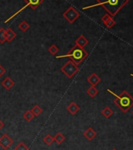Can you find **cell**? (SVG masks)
Segmentation results:
<instances>
[{"label":"cell","instance_id":"52a82bcc","mask_svg":"<svg viewBox=\"0 0 133 150\" xmlns=\"http://www.w3.org/2000/svg\"><path fill=\"white\" fill-rule=\"evenodd\" d=\"M87 81L89 82L91 86H96L98 83L101 82V79L99 78L98 75L96 73H92L87 79Z\"/></svg>","mask_w":133,"mask_h":150},{"label":"cell","instance_id":"6da1fadb","mask_svg":"<svg viewBox=\"0 0 133 150\" xmlns=\"http://www.w3.org/2000/svg\"><path fill=\"white\" fill-rule=\"evenodd\" d=\"M128 1L129 0H97V4L82 8V10H86L96 6H101L107 11L108 14L113 17L128 3Z\"/></svg>","mask_w":133,"mask_h":150},{"label":"cell","instance_id":"5bb4252c","mask_svg":"<svg viewBox=\"0 0 133 150\" xmlns=\"http://www.w3.org/2000/svg\"><path fill=\"white\" fill-rule=\"evenodd\" d=\"M86 93L89 97H91V98H95V97L98 94L99 91L96 88V86H91L88 90H87Z\"/></svg>","mask_w":133,"mask_h":150},{"label":"cell","instance_id":"cb8c5ba5","mask_svg":"<svg viewBox=\"0 0 133 150\" xmlns=\"http://www.w3.org/2000/svg\"><path fill=\"white\" fill-rule=\"evenodd\" d=\"M116 22H115V21L113 20V18L111 17V18H110L107 21H106L104 25H106V27L107 28H112L115 25Z\"/></svg>","mask_w":133,"mask_h":150},{"label":"cell","instance_id":"9a60e30c","mask_svg":"<svg viewBox=\"0 0 133 150\" xmlns=\"http://www.w3.org/2000/svg\"><path fill=\"white\" fill-rule=\"evenodd\" d=\"M101 113L104 117H106V119H109L113 114V111L112 110L109 106H106V107H105V108L102 110Z\"/></svg>","mask_w":133,"mask_h":150},{"label":"cell","instance_id":"8fae6325","mask_svg":"<svg viewBox=\"0 0 133 150\" xmlns=\"http://www.w3.org/2000/svg\"><path fill=\"white\" fill-rule=\"evenodd\" d=\"M75 44L78 45V47H81V48H84L87 44H89V40H87L86 38H85L83 35H81L75 40Z\"/></svg>","mask_w":133,"mask_h":150},{"label":"cell","instance_id":"5b68a950","mask_svg":"<svg viewBox=\"0 0 133 150\" xmlns=\"http://www.w3.org/2000/svg\"><path fill=\"white\" fill-rule=\"evenodd\" d=\"M63 17L66 19L70 24H73L75 21L80 17V13L73 6H70L64 13H63Z\"/></svg>","mask_w":133,"mask_h":150},{"label":"cell","instance_id":"44dd1931","mask_svg":"<svg viewBox=\"0 0 133 150\" xmlns=\"http://www.w3.org/2000/svg\"><path fill=\"white\" fill-rule=\"evenodd\" d=\"M6 41V29L4 28H0V43H4Z\"/></svg>","mask_w":133,"mask_h":150},{"label":"cell","instance_id":"4316f807","mask_svg":"<svg viewBox=\"0 0 133 150\" xmlns=\"http://www.w3.org/2000/svg\"><path fill=\"white\" fill-rule=\"evenodd\" d=\"M3 127H4V123H3V122L1 120H0V130H2L3 128Z\"/></svg>","mask_w":133,"mask_h":150},{"label":"cell","instance_id":"7c38bea8","mask_svg":"<svg viewBox=\"0 0 133 150\" xmlns=\"http://www.w3.org/2000/svg\"><path fill=\"white\" fill-rule=\"evenodd\" d=\"M16 37H17V34L13 32V30L11 28H8L7 29H6V39L7 42H12Z\"/></svg>","mask_w":133,"mask_h":150},{"label":"cell","instance_id":"7a4b0ae2","mask_svg":"<svg viewBox=\"0 0 133 150\" xmlns=\"http://www.w3.org/2000/svg\"><path fill=\"white\" fill-rule=\"evenodd\" d=\"M89 56L88 52L81 47H78V45H74L69 51L67 52V54L64 55H60L58 57H56L57 58H63V57H70L71 59L72 62H74L77 65H78L83 62L87 57Z\"/></svg>","mask_w":133,"mask_h":150},{"label":"cell","instance_id":"9c48e42d","mask_svg":"<svg viewBox=\"0 0 133 150\" xmlns=\"http://www.w3.org/2000/svg\"><path fill=\"white\" fill-rule=\"evenodd\" d=\"M24 1L32 10L37 9L43 3V0H24Z\"/></svg>","mask_w":133,"mask_h":150},{"label":"cell","instance_id":"4fadbf2b","mask_svg":"<svg viewBox=\"0 0 133 150\" xmlns=\"http://www.w3.org/2000/svg\"><path fill=\"white\" fill-rule=\"evenodd\" d=\"M14 84L15 83L13 82V80L10 79V77H6V78L2 82V86H4V88H5L6 90H7V91H9V90H10V89L12 88L13 86H14Z\"/></svg>","mask_w":133,"mask_h":150},{"label":"cell","instance_id":"ffe728a7","mask_svg":"<svg viewBox=\"0 0 133 150\" xmlns=\"http://www.w3.org/2000/svg\"><path fill=\"white\" fill-rule=\"evenodd\" d=\"M43 142H44L46 145H51L52 143L54 142V138H53L52 136L50 135V134H47V135L45 136V138H43Z\"/></svg>","mask_w":133,"mask_h":150},{"label":"cell","instance_id":"e0dca14e","mask_svg":"<svg viewBox=\"0 0 133 150\" xmlns=\"http://www.w3.org/2000/svg\"><path fill=\"white\" fill-rule=\"evenodd\" d=\"M18 28H19L23 32H27V30L30 28V25L26 21H22L19 24V25H18Z\"/></svg>","mask_w":133,"mask_h":150},{"label":"cell","instance_id":"2e32d148","mask_svg":"<svg viewBox=\"0 0 133 150\" xmlns=\"http://www.w3.org/2000/svg\"><path fill=\"white\" fill-rule=\"evenodd\" d=\"M53 138H54L55 142H57L58 145L62 144V143L64 142V140H65V137H64V135L62 134L61 132H58V133L55 135V137H53Z\"/></svg>","mask_w":133,"mask_h":150},{"label":"cell","instance_id":"d4e9b609","mask_svg":"<svg viewBox=\"0 0 133 150\" xmlns=\"http://www.w3.org/2000/svg\"><path fill=\"white\" fill-rule=\"evenodd\" d=\"M111 16L110 14H108V13H106V14H104L103 17H102V21L104 22V24H105V23L107 21L110 19V18H111Z\"/></svg>","mask_w":133,"mask_h":150},{"label":"cell","instance_id":"7402d4cb","mask_svg":"<svg viewBox=\"0 0 133 150\" xmlns=\"http://www.w3.org/2000/svg\"><path fill=\"white\" fill-rule=\"evenodd\" d=\"M14 150H29V148L24 142H20L14 148Z\"/></svg>","mask_w":133,"mask_h":150},{"label":"cell","instance_id":"8992f818","mask_svg":"<svg viewBox=\"0 0 133 150\" xmlns=\"http://www.w3.org/2000/svg\"><path fill=\"white\" fill-rule=\"evenodd\" d=\"M13 144V141L6 134H3V136L0 138V147L3 148L4 150H7L8 149H10Z\"/></svg>","mask_w":133,"mask_h":150},{"label":"cell","instance_id":"603a6c76","mask_svg":"<svg viewBox=\"0 0 133 150\" xmlns=\"http://www.w3.org/2000/svg\"><path fill=\"white\" fill-rule=\"evenodd\" d=\"M48 50H49V53L52 54V55H56V54H57V52L59 51V48H58L56 45L53 44L49 47Z\"/></svg>","mask_w":133,"mask_h":150},{"label":"cell","instance_id":"277c9868","mask_svg":"<svg viewBox=\"0 0 133 150\" xmlns=\"http://www.w3.org/2000/svg\"><path fill=\"white\" fill-rule=\"evenodd\" d=\"M60 70L65 76H66L68 79H71L75 74L78 72L79 68L78 65H77L74 62H72L71 60H69L62 67Z\"/></svg>","mask_w":133,"mask_h":150},{"label":"cell","instance_id":"ba28073f","mask_svg":"<svg viewBox=\"0 0 133 150\" xmlns=\"http://www.w3.org/2000/svg\"><path fill=\"white\" fill-rule=\"evenodd\" d=\"M83 135L88 141H92L96 138V132L92 127H89L83 133Z\"/></svg>","mask_w":133,"mask_h":150},{"label":"cell","instance_id":"d6986e66","mask_svg":"<svg viewBox=\"0 0 133 150\" xmlns=\"http://www.w3.org/2000/svg\"><path fill=\"white\" fill-rule=\"evenodd\" d=\"M31 111H32V112L33 113L34 116H38L42 112V108L39 105H35Z\"/></svg>","mask_w":133,"mask_h":150},{"label":"cell","instance_id":"484cf974","mask_svg":"<svg viewBox=\"0 0 133 150\" xmlns=\"http://www.w3.org/2000/svg\"><path fill=\"white\" fill-rule=\"evenodd\" d=\"M6 73V69L0 64V78Z\"/></svg>","mask_w":133,"mask_h":150},{"label":"cell","instance_id":"30bf717a","mask_svg":"<svg viewBox=\"0 0 133 150\" xmlns=\"http://www.w3.org/2000/svg\"><path fill=\"white\" fill-rule=\"evenodd\" d=\"M66 110L71 115H75L80 110V107L75 102H71L69 105L66 107Z\"/></svg>","mask_w":133,"mask_h":150},{"label":"cell","instance_id":"f1b7e54d","mask_svg":"<svg viewBox=\"0 0 133 150\" xmlns=\"http://www.w3.org/2000/svg\"><path fill=\"white\" fill-rule=\"evenodd\" d=\"M132 114H133V111H132Z\"/></svg>","mask_w":133,"mask_h":150},{"label":"cell","instance_id":"ac0fdd59","mask_svg":"<svg viewBox=\"0 0 133 150\" xmlns=\"http://www.w3.org/2000/svg\"><path fill=\"white\" fill-rule=\"evenodd\" d=\"M34 115L32 112V111L31 110H27L25 112L24 115H23V118L25 120L27 121V122H30V121H32L33 119H34Z\"/></svg>","mask_w":133,"mask_h":150},{"label":"cell","instance_id":"3957f363","mask_svg":"<svg viewBox=\"0 0 133 150\" xmlns=\"http://www.w3.org/2000/svg\"><path fill=\"white\" fill-rule=\"evenodd\" d=\"M108 91L116 97L113 102L124 113L127 112L133 106V98L126 91H124L120 95H117L110 90Z\"/></svg>","mask_w":133,"mask_h":150},{"label":"cell","instance_id":"83f0119b","mask_svg":"<svg viewBox=\"0 0 133 150\" xmlns=\"http://www.w3.org/2000/svg\"><path fill=\"white\" fill-rule=\"evenodd\" d=\"M112 150H118V149H112Z\"/></svg>","mask_w":133,"mask_h":150}]
</instances>
